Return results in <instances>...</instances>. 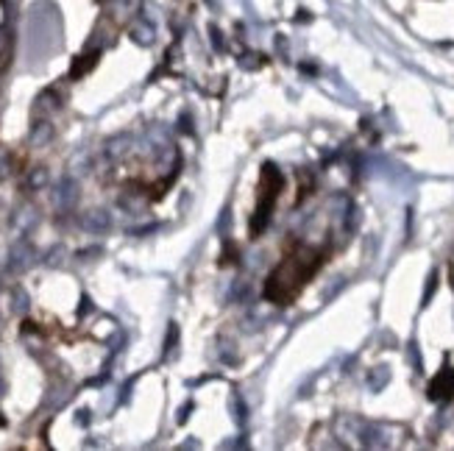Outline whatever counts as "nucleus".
Returning a JSON list of instances; mask_svg holds the SVG:
<instances>
[{"label":"nucleus","mask_w":454,"mask_h":451,"mask_svg":"<svg viewBox=\"0 0 454 451\" xmlns=\"http://www.w3.org/2000/svg\"><path fill=\"white\" fill-rule=\"evenodd\" d=\"M318 268H321V254L318 251H312V248H296L271 273V279L265 284V296L271 301H276V304L293 301L304 290V284L315 276Z\"/></svg>","instance_id":"obj_1"},{"label":"nucleus","mask_w":454,"mask_h":451,"mask_svg":"<svg viewBox=\"0 0 454 451\" xmlns=\"http://www.w3.org/2000/svg\"><path fill=\"white\" fill-rule=\"evenodd\" d=\"M454 393V371H443L432 384H429V395L432 398H448Z\"/></svg>","instance_id":"obj_3"},{"label":"nucleus","mask_w":454,"mask_h":451,"mask_svg":"<svg viewBox=\"0 0 454 451\" xmlns=\"http://www.w3.org/2000/svg\"><path fill=\"white\" fill-rule=\"evenodd\" d=\"M282 176L268 164L265 170H262V181H260V203H257V214H254V223H251V232H262L265 229V223H268V217H271V209H274V203H276V198H279V192H282Z\"/></svg>","instance_id":"obj_2"},{"label":"nucleus","mask_w":454,"mask_h":451,"mask_svg":"<svg viewBox=\"0 0 454 451\" xmlns=\"http://www.w3.org/2000/svg\"><path fill=\"white\" fill-rule=\"evenodd\" d=\"M95 62H98V53H90V56H81V59H78V62L73 65V78H78V76H84V73H87V70H90V67H92Z\"/></svg>","instance_id":"obj_4"}]
</instances>
